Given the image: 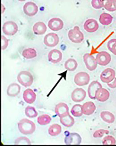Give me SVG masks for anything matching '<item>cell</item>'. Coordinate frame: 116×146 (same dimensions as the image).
Listing matches in <instances>:
<instances>
[{
    "instance_id": "1",
    "label": "cell",
    "mask_w": 116,
    "mask_h": 146,
    "mask_svg": "<svg viewBox=\"0 0 116 146\" xmlns=\"http://www.w3.org/2000/svg\"><path fill=\"white\" fill-rule=\"evenodd\" d=\"M18 127L21 133L26 135L33 134L36 129L34 122L26 118L20 121L18 123Z\"/></svg>"
},
{
    "instance_id": "2",
    "label": "cell",
    "mask_w": 116,
    "mask_h": 146,
    "mask_svg": "<svg viewBox=\"0 0 116 146\" xmlns=\"http://www.w3.org/2000/svg\"><path fill=\"white\" fill-rule=\"evenodd\" d=\"M17 79L20 84L26 88L31 86L34 81L32 74L27 71L20 72L17 76Z\"/></svg>"
},
{
    "instance_id": "3",
    "label": "cell",
    "mask_w": 116,
    "mask_h": 146,
    "mask_svg": "<svg viewBox=\"0 0 116 146\" xmlns=\"http://www.w3.org/2000/svg\"><path fill=\"white\" fill-rule=\"evenodd\" d=\"M68 36L70 40L75 43H80L84 39V35L80 31L79 27L77 26L69 31Z\"/></svg>"
},
{
    "instance_id": "4",
    "label": "cell",
    "mask_w": 116,
    "mask_h": 146,
    "mask_svg": "<svg viewBox=\"0 0 116 146\" xmlns=\"http://www.w3.org/2000/svg\"><path fill=\"white\" fill-rule=\"evenodd\" d=\"M74 80L75 83L78 86H86L89 82L90 76L85 72H80L76 75Z\"/></svg>"
},
{
    "instance_id": "5",
    "label": "cell",
    "mask_w": 116,
    "mask_h": 146,
    "mask_svg": "<svg viewBox=\"0 0 116 146\" xmlns=\"http://www.w3.org/2000/svg\"><path fill=\"white\" fill-rule=\"evenodd\" d=\"M18 30L17 24L13 21H7L4 23L3 27V33L8 36L15 35L17 33Z\"/></svg>"
},
{
    "instance_id": "6",
    "label": "cell",
    "mask_w": 116,
    "mask_h": 146,
    "mask_svg": "<svg viewBox=\"0 0 116 146\" xmlns=\"http://www.w3.org/2000/svg\"><path fill=\"white\" fill-rule=\"evenodd\" d=\"M83 60L87 68L89 71H94L97 68L98 64L97 60L90 54H85L83 56Z\"/></svg>"
},
{
    "instance_id": "7",
    "label": "cell",
    "mask_w": 116,
    "mask_h": 146,
    "mask_svg": "<svg viewBox=\"0 0 116 146\" xmlns=\"http://www.w3.org/2000/svg\"><path fill=\"white\" fill-rule=\"evenodd\" d=\"M115 70L111 68H107L101 73V80L103 82L109 83L115 78Z\"/></svg>"
},
{
    "instance_id": "8",
    "label": "cell",
    "mask_w": 116,
    "mask_h": 146,
    "mask_svg": "<svg viewBox=\"0 0 116 146\" xmlns=\"http://www.w3.org/2000/svg\"><path fill=\"white\" fill-rule=\"evenodd\" d=\"M59 38L58 36L55 33H49L45 36L44 42L47 46L50 47L55 46L58 44Z\"/></svg>"
},
{
    "instance_id": "9",
    "label": "cell",
    "mask_w": 116,
    "mask_h": 146,
    "mask_svg": "<svg viewBox=\"0 0 116 146\" xmlns=\"http://www.w3.org/2000/svg\"><path fill=\"white\" fill-rule=\"evenodd\" d=\"M82 141L81 137L77 133H69L65 138L64 142L66 145H79Z\"/></svg>"
},
{
    "instance_id": "10",
    "label": "cell",
    "mask_w": 116,
    "mask_h": 146,
    "mask_svg": "<svg viewBox=\"0 0 116 146\" xmlns=\"http://www.w3.org/2000/svg\"><path fill=\"white\" fill-rule=\"evenodd\" d=\"M96 59L98 64L101 66H106L110 62L111 58L108 52L102 51L98 53Z\"/></svg>"
},
{
    "instance_id": "11",
    "label": "cell",
    "mask_w": 116,
    "mask_h": 146,
    "mask_svg": "<svg viewBox=\"0 0 116 146\" xmlns=\"http://www.w3.org/2000/svg\"><path fill=\"white\" fill-rule=\"evenodd\" d=\"M86 96L85 90L81 88H77L74 90L71 95L72 100L76 102L83 101Z\"/></svg>"
},
{
    "instance_id": "12",
    "label": "cell",
    "mask_w": 116,
    "mask_h": 146,
    "mask_svg": "<svg viewBox=\"0 0 116 146\" xmlns=\"http://www.w3.org/2000/svg\"><path fill=\"white\" fill-rule=\"evenodd\" d=\"M23 12L29 17L35 15L38 11V8L35 3L30 1L25 3L23 7Z\"/></svg>"
},
{
    "instance_id": "13",
    "label": "cell",
    "mask_w": 116,
    "mask_h": 146,
    "mask_svg": "<svg viewBox=\"0 0 116 146\" xmlns=\"http://www.w3.org/2000/svg\"><path fill=\"white\" fill-rule=\"evenodd\" d=\"M84 30L89 33H93L97 31L99 28V24L95 20L90 19L87 20L84 25Z\"/></svg>"
},
{
    "instance_id": "14",
    "label": "cell",
    "mask_w": 116,
    "mask_h": 146,
    "mask_svg": "<svg viewBox=\"0 0 116 146\" xmlns=\"http://www.w3.org/2000/svg\"><path fill=\"white\" fill-rule=\"evenodd\" d=\"M48 27L52 31H57L63 28V23L59 18H54L49 21Z\"/></svg>"
},
{
    "instance_id": "15",
    "label": "cell",
    "mask_w": 116,
    "mask_h": 146,
    "mask_svg": "<svg viewBox=\"0 0 116 146\" xmlns=\"http://www.w3.org/2000/svg\"><path fill=\"white\" fill-rule=\"evenodd\" d=\"M102 88V85L98 81H94L92 82L89 86L88 88V94L89 98L92 100H95L96 92L98 90Z\"/></svg>"
},
{
    "instance_id": "16",
    "label": "cell",
    "mask_w": 116,
    "mask_h": 146,
    "mask_svg": "<svg viewBox=\"0 0 116 146\" xmlns=\"http://www.w3.org/2000/svg\"><path fill=\"white\" fill-rule=\"evenodd\" d=\"M62 53L57 49L52 50L48 53V60L54 64L60 62L62 59Z\"/></svg>"
},
{
    "instance_id": "17",
    "label": "cell",
    "mask_w": 116,
    "mask_h": 146,
    "mask_svg": "<svg viewBox=\"0 0 116 146\" xmlns=\"http://www.w3.org/2000/svg\"><path fill=\"white\" fill-rule=\"evenodd\" d=\"M110 93L107 90L101 88L98 90L95 93V98L99 102H104L109 98Z\"/></svg>"
},
{
    "instance_id": "18",
    "label": "cell",
    "mask_w": 116,
    "mask_h": 146,
    "mask_svg": "<svg viewBox=\"0 0 116 146\" xmlns=\"http://www.w3.org/2000/svg\"><path fill=\"white\" fill-rule=\"evenodd\" d=\"M36 95L31 89H28L23 92V98L25 101L28 104H32L35 102Z\"/></svg>"
},
{
    "instance_id": "19",
    "label": "cell",
    "mask_w": 116,
    "mask_h": 146,
    "mask_svg": "<svg viewBox=\"0 0 116 146\" xmlns=\"http://www.w3.org/2000/svg\"><path fill=\"white\" fill-rule=\"evenodd\" d=\"M55 111L56 114L60 118L69 112V108L64 103H60L56 106Z\"/></svg>"
},
{
    "instance_id": "20",
    "label": "cell",
    "mask_w": 116,
    "mask_h": 146,
    "mask_svg": "<svg viewBox=\"0 0 116 146\" xmlns=\"http://www.w3.org/2000/svg\"><path fill=\"white\" fill-rule=\"evenodd\" d=\"M60 121L63 125L67 127H72L75 123L74 118L70 115L69 113L61 117Z\"/></svg>"
},
{
    "instance_id": "21",
    "label": "cell",
    "mask_w": 116,
    "mask_h": 146,
    "mask_svg": "<svg viewBox=\"0 0 116 146\" xmlns=\"http://www.w3.org/2000/svg\"><path fill=\"white\" fill-rule=\"evenodd\" d=\"M96 109L95 104L91 102H86L82 106L83 113L85 115H90L93 114Z\"/></svg>"
},
{
    "instance_id": "22",
    "label": "cell",
    "mask_w": 116,
    "mask_h": 146,
    "mask_svg": "<svg viewBox=\"0 0 116 146\" xmlns=\"http://www.w3.org/2000/svg\"><path fill=\"white\" fill-rule=\"evenodd\" d=\"M21 86L17 84L13 83L9 86L7 90V94L9 96L15 97L19 93Z\"/></svg>"
},
{
    "instance_id": "23",
    "label": "cell",
    "mask_w": 116,
    "mask_h": 146,
    "mask_svg": "<svg viewBox=\"0 0 116 146\" xmlns=\"http://www.w3.org/2000/svg\"><path fill=\"white\" fill-rule=\"evenodd\" d=\"M33 31L36 35H43L47 30V27L44 23L39 22L35 23L33 27Z\"/></svg>"
},
{
    "instance_id": "24",
    "label": "cell",
    "mask_w": 116,
    "mask_h": 146,
    "mask_svg": "<svg viewBox=\"0 0 116 146\" xmlns=\"http://www.w3.org/2000/svg\"><path fill=\"white\" fill-rule=\"evenodd\" d=\"M103 7L109 12L116 11V0H101Z\"/></svg>"
},
{
    "instance_id": "25",
    "label": "cell",
    "mask_w": 116,
    "mask_h": 146,
    "mask_svg": "<svg viewBox=\"0 0 116 146\" xmlns=\"http://www.w3.org/2000/svg\"><path fill=\"white\" fill-rule=\"evenodd\" d=\"M101 117L105 122L109 123H113L115 120V116L113 113L108 111H104L101 113Z\"/></svg>"
},
{
    "instance_id": "26",
    "label": "cell",
    "mask_w": 116,
    "mask_h": 146,
    "mask_svg": "<svg viewBox=\"0 0 116 146\" xmlns=\"http://www.w3.org/2000/svg\"><path fill=\"white\" fill-rule=\"evenodd\" d=\"M113 19V17L110 14L104 13L101 14L99 21L101 24L107 26L111 23Z\"/></svg>"
},
{
    "instance_id": "27",
    "label": "cell",
    "mask_w": 116,
    "mask_h": 146,
    "mask_svg": "<svg viewBox=\"0 0 116 146\" xmlns=\"http://www.w3.org/2000/svg\"><path fill=\"white\" fill-rule=\"evenodd\" d=\"M61 130V126L58 124H55L50 126L48 129V133L51 136H56L60 134Z\"/></svg>"
},
{
    "instance_id": "28",
    "label": "cell",
    "mask_w": 116,
    "mask_h": 146,
    "mask_svg": "<svg viewBox=\"0 0 116 146\" xmlns=\"http://www.w3.org/2000/svg\"><path fill=\"white\" fill-rule=\"evenodd\" d=\"M78 66L77 62L75 59L70 58L65 63L64 66L66 69L70 71H74L76 69Z\"/></svg>"
},
{
    "instance_id": "29",
    "label": "cell",
    "mask_w": 116,
    "mask_h": 146,
    "mask_svg": "<svg viewBox=\"0 0 116 146\" xmlns=\"http://www.w3.org/2000/svg\"><path fill=\"white\" fill-rule=\"evenodd\" d=\"M23 56L27 59L34 58L37 56V52L32 48H28L23 50L22 53Z\"/></svg>"
},
{
    "instance_id": "30",
    "label": "cell",
    "mask_w": 116,
    "mask_h": 146,
    "mask_svg": "<svg viewBox=\"0 0 116 146\" xmlns=\"http://www.w3.org/2000/svg\"><path fill=\"white\" fill-rule=\"evenodd\" d=\"M82 106L79 104H76L74 106L71 110V113L73 116L75 117H79L82 116Z\"/></svg>"
},
{
    "instance_id": "31",
    "label": "cell",
    "mask_w": 116,
    "mask_h": 146,
    "mask_svg": "<svg viewBox=\"0 0 116 146\" xmlns=\"http://www.w3.org/2000/svg\"><path fill=\"white\" fill-rule=\"evenodd\" d=\"M52 118L48 115L44 114L41 115L38 118V123L41 125H46L50 123Z\"/></svg>"
},
{
    "instance_id": "32",
    "label": "cell",
    "mask_w": 116,
    "mask_h": 146,
    "mask_svg": "<svg viewBox=\"0 0 116 146\" xmlns=\"http://www.w3.org/2000/svg\"><path fill=\"white\" fill-rule=\"evenodd\" d=\"M25 113L26 116L30 118L36 117L38 115V113L35 108L30 106H28L25 109Z\"/></svg>"
},
{
    "instance_id": "33",
    "label": "cell",
    "mask_w": 116,
    "mask_h": 146,
    "mask_svg": "<svg viewBox=\"0 0 116 146\" xmlns=\"http://www.w3.org/2000/svg\"><path fill=\"white\" fill-rule=\"evenodd\" d=\"M30 140L28 138L25 137H20L15 141V145H30Z\"/></svg>"
},
{
    "instance_id": "34",
    "label": "cell",
    "mask_w": 116,
    "mask_h": 146,
    "mask_svg": "<svg viewBox=\"0 0 116 146\" xmlns=\"http://www.w3.org/2000/svg\"><path fill=\"white\" fill-rule=\"evenodd\" d=\"M116 143L115 138L110 135L105 137L102 140L103 145H115Z\"/></svg>"
},
{
    "instance_id": "35",
    "label": "cell",
    "mask_w": 116,
    "mask_h": 146,
    "mask_svg": "<svg viewBox=\"0 0 116 146\" xmlns=\"http://www.w3.org/2000/svg\"><path fill=\"white\" fill-rule=\"evenodd\" d=\"M107 47L111 52L116 55V39H112L109 41Z\"/></svg>"
},
{
    "instance_id": "36",
    "label": "cell",
    "mask_w": 116,
    "mask_h": 146,
    "mask_svg": "<svg viewBox=\"0 0 116 146\" xmlns=\"http://www.w3.org/2000/svg\"><path fill=\"white\" fill-rule=\"evenodd\" d=\"M109 133V131L107 130L100 129L96 131L94 133L93 136L95 138H101L104 134H108Z\"/></svg>"
},
{
    "instance_id": "37",
    "label": "cell",
    "mask_w": 116,
    "mask_h": 146,
    "mask_svg": "<svg viewBox=\"0 0 116 146\" xmlns=\"http://www.w3.org/2000/svg\"><path fill=\"white\" fill-rule=\"evenodd\" d=\"M92 6L95 9H100L103 7L101 0H92L91 2Z\"/></svg>"
},
{
    "instance_id": "38",
    "label": "cell",
    "mask_w": 116,
    "mask_h": 146,
    "mask_svg": "<svg viewBox=\"0 0 116 146\" xmlns=\"http://www.w3.org/2000/svg\"><path fill=\"white\" fill-rule=\"evenodd\" d=\"M8 45V40L4 36H1V49L4 50L6 49Z\"/></svg>"
},
{
    "instance_id": "39",
    "label": "cell",
    "mask_w": 116,
    "mask_h": 146,
    "mask_svg": "<svg viewBox=\"0 0 116 146\" xmlns=\"http://www.w3.org/2000/svg\"><path fill=\"white\" fill-rule=\"evenodd\" d=\"M108 86L112 89H114L116 88V78L114 79L113 82L110 83H108Z\"/></svg>"
},
{
    "instance_id": "40",
    "label": "cell",
    "mask_w": 116,
    "mask_h": 146,
    "mask_svg": "<svg viewBox=\"0 0 116 146\" xmlns=\"http://www.w3.org/2000/svg\"><path fill=\"white\" fill-rule=\"evenodd\" d=\"M18 1H26V0H18Z\"/></svg>"
},
{
    "instance_id": "41",
    "label": "cell",
    "mask_w": 116,
    "mask_h": 146,
    "mask_svg": "<svg viewBox=\"0 0 116 146\" xmlns=\"http://www.w3.org/2000/svg\"></svg>"
}]
</instances>
